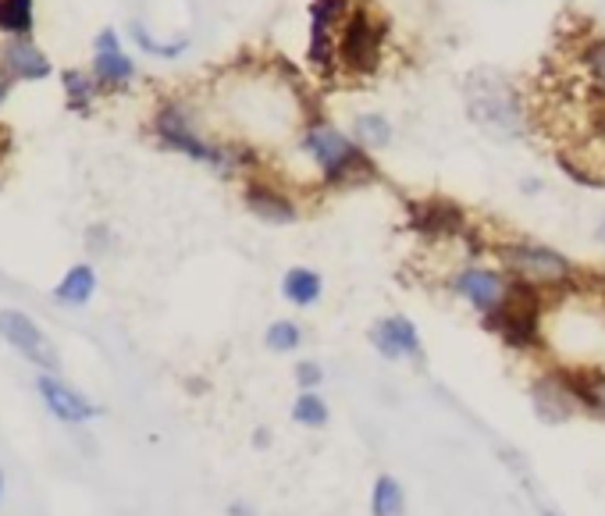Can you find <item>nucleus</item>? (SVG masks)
<instances>
[{
	"label": "nucleus",
	"mask_w": 605,
	"mask_h": 516,
	"mask_svg": "<svg viewBox=\"0 0 605 516\" xmlns=\"http://www.w3.org/2000/svg\"><path fill=\"white\" fill-rule=\"evenodd\" d=\"M321 381H324L321 364H313V360L296 364V385H299V389H321Z\"/></svg>",
	"instance_id": "cd10ccee"
},
{
	"label": "nucleus",
	"mask_w": 605,
	"mask_h": 516,
	"mask_svg": "<svg viewBox=\"0 0 605 516\" xmlns=\"http://www.w3.org/2000/svg\"><path fill=\"white\" fill-rule=\"evenodd\" d=\"M296 153L313 168L317 182L324 190H356L381 179V168L374 153L339 128L328 114H307L296 128Z\"/></svg>",
	"instance_id": "f03ea898"
},
{
	"label": "nucleus",
	"mask_w": 605,
	"mask_h": 516,
	"mask_svg": "<svg viewBox=\"0 0 605 516\" xmlns=\"http://www.w3.org/2000/svg\"><path fill=\"white\" fill-rule=\"evenodd\" d=\"M402 506H407V498H402V489L396 478L381 474L374 481V492H370V513L374 516H402Z\"/></svg>",
	"instance_id": "5701e85b"
},
{
	"label": "nucleus",
	"mask_w": 605,
	"mask_h": 516,
	"mask_svg": "<svg viewBox=\"0 0 605 516\" xmlns=\"http://www.w3.org/2000/svg\"><path fill=\"white\" fill-rule=\"evenodd\" d=\"M495 256L510 278L535 285L541 293L573 289V282L581 275L578 264H573L567 253H559L556 246H545V242H530V239L499 242Z\"/></svg>",
	"instance_id": "39448f33"
},
{
	"label": "nucleus",
	"mask_w": 605,
	"mask_h": 516,
	"mask_svg": "<svg viewBox=\"0 0 605 516\" xmlns=\"http://www.w3.org/2000/svg\"><path fill=\"white\" fill-rule=\"evenodd\" d=\"M464 107L473 128L495 142H521L535 133L530 107L506 71L499 68H473L464 79Z\"/></svg>",
	"instance_id": "7ed1b4c3"
},
{
	"label": "nucleus",
	"mask_w": 605,
	"mask_h": 516,
	"mask_svg": "<svg viewBox=\"0 0 605 516\" xmlns=\"http://www.w3.org/2000/svg\"><path fill=\"white\" fill-rule=\"evenodd\" d=\"M93 79L100 90H125L136 79V61L122 50V39L114 28H104L96 36V54H93Z\"/></svg>",
	"instance_id": "ddd939ff"
},
{
	"label": "nucleus",
	"mask_w": 605,
	"mask_h": 516,
	"mask_svg": "<svg viewBox=\"0 0 605 516\" xmlns=\"http://www.w3.org/2000/svg\"><path fill=\"white\" fill-rule=\"evenodd\" d=\"M36 392L43 399V406H47L61 424H85V421L100 417V406H93L82 392H76L61 378L47 375V370L36 378Z\"/></svg>",
	"instance_id": "f8f14e48"
},
{
	"label": "nucleus",
	"mask_w": 605,
	"mask_h": 516,
	"mask_svg": "<svg viewBox=\"0 0 605 516\" xmlns=\"http://www.w3.org/2000/svg\"><path fill=\"white\" fill-rule=\"evenodd\" d=\"M521 190H524L527 196H535V193H541V190H545V185H541V179H524V182H521Z\"/></svg>",
	"instance_id": "c85d7f7f"
},
{
	"label": "nucleus",
	"mask_w": 605,
	"mask_h": 516,
	"mask_svg": "<svg viewBox=\"0 0 605 516\" xmlns=\"http://www.w3.org/2000/svg\"><path fill=\"white\" fill-rule=\"evenodd\" d=\"M293 421L302 427H324L328 424V403L317 389H302L299 399L293 403Z\"/></svg>",
	"instance_id": "393cba45"
},
{
	"label": "nucleus",
	"mask_w": 605,
	"mask_h": 516,
	"mask_svg": "<svg viewBox=\"0 0 605 516\" xmlns=\"http://www.w3.org/2000/svg\"><path fill=\"white\" fill-rule=\"evenodd\" d=\"M4 96H8V76L0 71V104H4Z\"/></svg>",
	"instance_id": "c756f323"
},
{
	"label": "nucleus",
	"mask_w": 605,
	"mask_h": 516,
	"mask_svg": "<svg viewBox=\"0 0 605 516\" xmlns=\"http://www.w3.org/2000/svg\"><path fill=\"white\" fill-rule=\"evenodd\" d=\"M96 293V271L90 264H76V267H68V275L57 282V303H65V307H85L93 299Z\"/></svg>",
	"instance_id": "aec40b11"
},
{
	"label": "nucleus",
	"mask_w": 605,
	"mask_h": 516,
	"mask_svg": "<svg viewBox=\"0 0 605 516\" xmlns=\"http://www.w3.org/2000/svg\"><path fill=\"white\" fill-rule=\"evenodd\" d=\"M133 39L136 47L147 54V57H157V61H179V57L190 50V36H179V39H157L153 33L142 22H133Z\"/></svg>",
	"instance_id": "412c9836"
},
{
	"label": "nucleus",
	"mask_w": 605,
	"mask_h": 516,
	"mask_svg": "<svg viewBox=\"0 0 605 516\" xmlns=\"http://www.w3.org/2000/svg\"><path fill=\"white\" fill-rule=\"evenodd\" d=\"M153 136L164 150L190 157L193 164L218 171L221 179L256 175L264 168V150L250 139H221L207 136L199 125V111L185 100H168L153 114Z\"/></svg>",
	"instance_id": "f257e3e1"
},
{
	"label": "nucleus",
	"mask_w": 605,
	"mask_h": 516,
	"mask_svg": "<svg viewBox=\"0 0 605 516\" xmlns=\"http://www.w3.org/2000/svg\"><path fill=\"white\" fill-rule=\"evenodd\" d=\"M350 136H353L364 150L381 153V150L392 147L396 125H392V118H388V114H381V111H359V114H353V122H350Z\"/></svg>",
	"instance_id": "f3484780"
},
{
	"label": "nucleus",
	"mask_w": 605,
	"mask_h": 516,
	"mask_svg": "<svg viewBox=\"0 0 605 516\" xmlns=\"http://www.w3.org/2000/svg\"><path fill=\"white\" fill-rule=\"evenodd\" d=\"M242 204H247V210L264 225H293V221H299L296 193L285 182L264 175V171L247 175V182H242Z\"/></svg>",
	"instance_id": "1a4fd4ad"
},
{
	"label": "nucleus",
	"mask_w": 605,
	"mask_h": 516,
	"mask_svg": "<svg viewBox=\"0 0 605 516\" xmlns=\"http://www.w3.org/2000/svg\"><path fill=\"white\" fill-rule=\"evenodd\" d=\"M573 389H578L581 406L595 410L605 417V370H587V375H573Z\"/></svg>",
	"instance_id": "a878e982"
},
{
	"label": "nucleus",
	"mask_w": 605,
	"mask_h": 516,
	"mask_svg": "<svg viewBox=\"0 0 605 516\" xmlns=\"http://www.w3.org/2000/svg\"><path fill=\"white\" fill-rule=\"evenodd\" d=\"M370 346L378 349L385 360H416L421 356V332L410 318L392 313V318H381L370 328Z\"/></svg>",
	"instance_id": "2eb2a0df"
},
{
	"label": "nucleus",
	"mask_w": 605,
	"mask_h": 516,
	"mask_svg": "<svg viewBox=\"0 0 605 516\" xmlns=\"http://www.w3.org/2000/svg\"><path fill=\"white\" fill-rule=\"evenodd\" d=\"M232 513H236V516H250V513H247V506H232Z\"/></svg>",
	"instance_id": "2f4dec72"
},
{
	"label": "nucleus",
	"mask_w": 605,
	"mask_h": 516,
	"mask_svg": "<svg viewBox=\"0 0 605 516\" xmlns=\"http://www.w3.org/2000/svg\"><path fill=\"white\" fill-rule=\"evenodd\" d=\"M282 296L289 299L293 307L307 310L324 296V278L310 267H289L285 271V278H282Z\"/></svg>",
	"instance_id": "6ab92c4d"
},
{
	"label": "nucleus",
	"mask_w": 605,
	"mask_h": 516,
	"mask_svg": "<svg viewBox=\"0 0 605 516\" xmlns=\"http://www.w3.org/2000/svg\"><path fill=\"white\" fill-rule=\"evenodd\" d=\"M0 498H4V470H0Z\"/></svg>",
	"instance_id": "473e14b6"
},
{
	"label": "nucleus",
	"mask_w": 605,
	"mask_h": 516,
	"mask_svg": "<svg viewBox=\"0 0 605 516\" xmlns=\"http://www.w3.org/2000/svg\"><path fill=\"white\" fill-rule=\"evenodd\" d=\"M0 61H4L8 76L19 79V82H43V79L50 76L47 54H43L36 43H28L25 36H11L4 54H0Z\"/></svg>",
	"instance_id": "dca6fc26"
},
{
	"label": "nucleus",
	"mask_w": 605,
	"mask_h": 516,
	"mask_svg": "<svg viewBox=\"0 0 605 516\" xmlns=\"http://www.w3.org/2000/svg\"><path fill=\"white\" fill-rule=\"evenodd\" d=\"M356 0H310L307 4V68L317 79H339V33Z\"/></svg>",
	"instance_id": "0eeeda50"
},
{
	"label": "nucleus",
	"mask_w": 605,
	"mask_h": 516,
	"mask_svg": "<svg viewBox=\"0 0 605 516\" xmlns=\"http://www.w3.org/2000/svg\"><path fill=\"white\" fill-rule=\"evenodd\" d=\"M0 339L8 342L11 349H19L28 364H36L47 375L61 370V356L50 346V339L43 335V328L22 310H0Z\"/></svg>",
	"instance_id": "9d476101"
},
{
	"label": "nucleus",
	"mask_w": 605,
	"mask_h": 516,
	"mask_svg": "<svg viewBox=\"0 0 605 516\" xmlns=\"http://www.w3.org/2000/svg\"><path fill=\"white\" fill-rule=\"evenodd\" d=\"M541 313H545V293L535 289V285L513 278V289L502 299V307L481 321L488 332H495L510 349H535L541 346Z\"/></svg>",
	"instance_id": "423d86ee"
},
{
	"label": "nucleus",
	"mask_w": 605,
	"mask_h": 516,
	"mask_svg": "<svg viewBox=\"0 0 605 516\" xmlns=\"http://www.w3.org/2000/svg\"><path fill=\"white\" fill-rule=\"evenodd\" d=\"M33 28V0H0V33L25 36Z\"/></svg>",
	"instance_id": "b1692460"
},
{
	"label": "nucleus",
	"mask_w": 605,
	"mask_h": 516,
	"mask_svg": "<svg viewBox=\"0 0 605 516\" xmlns=\"http://www.w3.org/2000/svg\"><path fill=\"white\" fill-rule=\"evenodd\" d=\"M61 82H65L68 107L76 111V114H90L93 111V100L100 93V82L93 76H85V71H79V68H68L65 76H61Z\"/></svg>",
	"instance_id": "4be33fe9"
},
{
	"label": "nucleus",
	"mask_w": 605,
	"mask_h": 516,
	"mask_svg": "<svg viewBox=\"0 0 605 516\" xmlns=\"http://www.w3.org/2000/svg\"><path fill=\"white\" fill-rule=\"evenodd\" d=\"M392 22L374 0H356L339 33V68L345 79H374L388 61Z\"/></svg>",
	"instance_id": "20e7f679"
},
{
	"label": "nucleus",
	"mask_w": 605,
	"mask_h": 516,
	"mask_svg": "<svg viewBox=\"0 0 605 516\" xmlns=\"http://www.w3.org/2000/svg\"><path fill=\"white\" fill-rule=\"evenodd\" d=\"M407 228L413 236L427 242H445V239H464L470 232L467 210L456 199L445 196H427V199H407Z\"/></svg>",
	"instance_id": "6e6552de"
},
{
	"label": "nucleus",
	"mask_w": 605,
	"mask_h": 516,
	"mask_svg": "<svg viewBox=\"0 0 605 516\" xmlns=\"http://www.w3.org/2000/svg\"><path fill=\"white\" fill-rule=\"evenodd\" d=\"M573 65H578V71L584 76L587 90H595L605 104V36L598 33L584 36L578 43V50H573Z\"/></svg>",
	"instance_id": "a211bd4d"
},
{
	"label": "nucleus",
	"mask_w": 605,
	"mask_h": 516,
	"mask_svg": "<svg viewBox=\"0 0 605 516\" xmlns=\"http://www.w3.org/2000/svg\"><path fill=\"white\" fill-rule=\"evenodd\" d=\"M510 289H513V278L506 275V271H499V267L470 264V267H464L453 278V293L459 299H467V303L478 310L481 318H488L492 310H499L502 299L510 296Z\"/></svg>",
	"instance_id": "9b49d317"
},
{
	"label": "nucleus",
	"mask_w": 605,
	"mask_h": 516,
	"mask_svg": "<svg viewBox=\"0 0 605 516\" xmlns=\"http://www.w3.org/2000/svg\"><path fill=\"white\" fill-rule=\"evenodd\" d=\"M530 399H535L538 417L549 424H563L573 406H581L578 389H573V375H567V370H552V375L538 378L535 389H530Z\"/></svg>",
	"instance_id": "4468645a"
},
{
	"label": "nucleus",
	"mask_w": 605,
	"mask_h": 516,
	"mask_svg": "<svg viewBox=\"0 0 605 516\" xmlns=\"http://www.w3.org/2000/svg\"><path fill=\"white\" fill-rule=\"evenodd\" d=\"M595 236H598V242L605 246V214H602V221H598V232H595Z\"/></svg>",
	"instance_id": "7c9ffc66"
},
{
	"label": "nucleus",
	"mask_w": 605,
	"mask_h": 516,
	"mask_svg": "<svg viewBox=\"0 0 605 516\" xmlns=\"http://www.w3.org/2000/svg\"><path fill=\"white\" fill-rule=\"evenodd\" d=\"M264 346L271 353H296L302 346V328L289 318L282 321H271L267 332H264Z\"/></svg>",
	"instance_id": "bb28decb"
}]
</instances>
